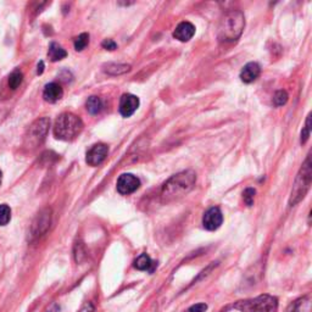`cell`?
Listing matches in <instances>:
<instances>
[{
	"instance_id": "obj_7",
	"label": "cell",
	"mask_w": 312,
	"mask_h": 312,
	"mask_svg": "<svg viewBox=\"0 0 312 312\" xmlns=\"http://www.w3.org/2000/svg\"><path fill=\"white\" fill-rule=\"evenodd\" d=\"M51 223V210L49 208L43 209L39 211V214L36 216V218L32 222L31 225L30 236L32 239H37V238L42 237L43 234L46 233Z\"/></svg>"
},
{
	"instance_id": "obj_18",
	"label": "cell",
	"mask_w": 312,
	"mask_h": 312,
	"mask_svg": "<svg viewBox=\"0 0 312 312\" xmlns=\"http://www.w3.org/2000/svg\"><path fill=\"white\" fill-rule=\"evenodd\" d=\"M48 56L51 61H60L67 56V52L65 49L61 48L58 43H51L50 46H49V51H48Z\"/></svg>"
},
{
	"instance_id": "obj_26",
	"label": "cell",
	"mask_w": 312,
	"mask_h": 312,
	"mask_svg": "<svg viewBox=\"0 0 312 312\" xmlns=\"http://www.w3.org/2000/svg\"><path fill=\"white\" fill-rule=\"evenodd\" d=\"M86 258V250L84 248H83V244L82 243H77L75 245V259L76 261L78 262H82L83 260H84Z\"/></svg>"
},
{
	"instance_id": "obj_8",
	"label": "cell",
	"mask_w": 312,
	"mask_h": 312,
	"mask_svg": "<svg viewBox=\"0 0 312 312\" xmlns=\"http://www.w3.org/2000/svg\"><path fill=\"white\" fill-rule=\"evenodd\" d=\"M140 187V181L134 175L123 174L117 179V191L122 195H129Z\"/></svg>"
},
{
	"instance_id": "obj_12",
	"label": "cell",
	"mask_w": 312,
	"mask_h": 312,
	"mask_svg": "<svg viewBox=\"0 0 312 312\" xmlns=\"http://www.w3.org/2000/svg\"><path fill=\"white\" fill-rule=\"evenodd\" d=\"M194 35H195V27H194L193 23L188 22V21L179 23L174 32V37L176 39H178L179 42L190 41Z\"/></svg>"
},
{
	"instance_id": "obj_23",
	"label": "cell",
	"mask_w": 312,
	"mask_h": 312,
	"mask_svg": "<svg viewBox=\"0 0 312 312\" xmlns=\"http://www.w3.org/2000/svg\"><path fill=\"white\" fill-rule=\"evenodd\" d=\"M287 101H288V94H287L286 91H278L273 95V104L276 106H282Z\"/></svg>"
},
{
	"instance_id": "obj_22",
	"label": "cell",
	"mask_w": 312,
	"mask_h": 312,
	"mask_svg": "<svg viewBox=\"0 0 312 312\" xmlns=\"http://www.w3.org/2000/svg\"><path fill=\"white\" fill-rule=\"evenodd\" d=\"M89 44V35L88 33H82L75 39V49L77 51H82L86 49V46Z\"/></svg>"
},
{
	"instance_id": "obj_24",
	"label": "cell",
	"mask_w": 312,
	"mask_h": 312,
	"mask_svg": "<svg viewBox=\"0 0 312 312\" xmlns=\"http://www.w3.org/2000/svg\"><path fill=\"white\" fill-rule=\"evenodd\" d=\"M310 133H311V114L307 116L306 119V123H305V127L302 128L301 131V144H305L307 141L308 137H310Z\"/></svg>"
},
{
	"instance_id": "obj_1",
	"label": "cell",
	"mask_w": 312,
	"mask_h": 312,
	"mask_svg": "<svg viewBox=\"0 0 312 312\" xmlns=\"http://www.w3.org/2000/svg\"><path fill=\"white\" fill-rule=\"evenodd\" d=\"M196 182L195 172L191 169L179 172L165 182L161 189V203L168 204L187 195Z\"/></svg>"
},
{
	"instance_id": "obj_13",
	"label": "cell",
	"mask_w": 312,
	"mask_h": 312,
	"mask_svg": "<svg viewBox=\"0 0 312 312\" xmlns=\"http://www.w3.org/2000/svg\"><path fill=\"white\" fill-rule=\"evenodd\" d=\"M260 65L258 63H249L240 71V79L244 83H251L258 79V77L260 76Z\"/></svg>"
},
{
	"instance_id": "obj_4",
	"label": "cell",
	"mask_w": 312,
	"mask_h": 312,
	"mask_svg": "<svg viewBox=\"0 0 312 312\" xmlns=\"http://www.w3.org/2000/svg\"><path fill=\"white\" fill-rule=\"evenodd\" d=\"M312 181V172H311V160L310 155L306 157L305 162L302 163L300 171H299L298 176H296L294 184H293L292 194L289 197V206H295L304 199L306 193L311 187Z\"/></svg>"
},
{
	"instance_id": "obj_29",
	"label": "cell",
	"mask_w": 312,
	"mask_h": 312,
	"mask_svg": "<svg viewBox=\"0 0 312 312\" xmlns=\"http://www.w3.org/2000/svg\"><path fill=\"white\" fill-rule=\"evenodd\" d=\"M78 312H94V305L92 302H84Z\"/></svg>"
},
{
	"instance_id": "obj_17",
	"label": "cell",
	"mask_w": 312,
	"mask_h": 312,
	"mask_svg": "<svg viewBox=\"0 0 312 312\" xmlns=\"http://www.w3.org/2000/svg\"><path fill=\"white\" fill-rule=\"evenodd\" d=\"M131 70V66L126 64H106L104 65V71L109 75L117 76V75H123V73L128 72Z\"/></svg>"
},
{
	"instance_id": "obj_30",
	"label": "cell",
	"mask_w": 312,
	"mask_h": 312,
	"mask_svg": "<svg viewBox=\"0 0 312 312\" xmlns=\"http://www.w3.org/2000/svg\"><path fill=\"white\" fill-rule=\"evenodd\" d=\"M43 70H44V63L41 61V63H39V65H38V70H37V73H38V75H42Z\"/></svg>"
},
{
	"instance_id": "obj_21",
	"label": "cell",
	"mask_w": 312,
	"mask_h": 312,
	"mask_svg": "<svg viewBox=\"0 0 312 312\" xmlns=\"http://www.w3.org/2000/svg\"><path fill=\"white\" fill-rule=\"evenodd\" d=\"M11 220V210L8 205H0V225H6Z\"/></svg>"
},
{
	"instance_id": "obj_27",
	"label": "cell",
	"mask_w": 312,
	"mask_h": 312,
	"mask_svg": "<svg viewBox=\"0 0 312 312\" xmlns=\"http://www.w3.org/2000/svg\"><path fill=\"white\" fill-rule=\"evenodd\" d=\"M208 310V305L204 304V302H200V304H195L193 305L189 308V312H205Z\"/></svg>"
},
{
	"instance_id": "obj_25",
	"label": "cell",
	"mask_w": 312,
	"mask_h": 312,
	"mask_svg": "<svg viewBox=\"0 0 312 312\" xmlns=\"http://www.w3.org/2000/svg\"><path fill=\"white\" fill-rule=\"evenodd\" d=\"M255 194H256V191H255V189H252V188H248V189L244 190V193H243L244 203H245L248 206L254 205Z\"/></svg>"
},
{
	"instance_id": "obj_3",
	"label": "cell",
	"mask_w": 312,
	"mask_h": 312,
	"mask_svg": "<svg viewBox=\"0 0 312 312\" xmlns=\"http://www.w3.org/2000/svg\"><path fill=\"white\" fill-rule=\"evenodd\" d=\"M83 131V122L78 116L65 112L58 117L54 125V135L60 140H73Z\"/></svg>"
},
{
	"instance_id": "obj_20",
	"label": "cell",
	"mask_w": 312,
	"mask_h": 312,
	"mask_svg": "<svg viewBox=\"0 0 312 312\" xmlns=\"http://www.w3.org/2000/svg\"><path fill=\"white\" fill-rule=\"evenodd\" d=\"M22 79H23L22 73H21L18 70L14 71V72L9 76V87L15 91V89L20 87V84L22 83Z\"/></svg>"
},
{
	"instance_id": "obj_31",
	"label": "cell",
	"mask_w": 312,
	"mask_h": 312,
	"mask_svg": "<svg viewBox=\"0 0 312 312\" xmlns=\"http://www.w3.org/2000/svg\"><path fill=\"white\" fill-rule=\"evenodd\" d=\"M2 171H0V184H2Z\"/></svg>"
},
{
	"instance_id": "obj_9",
	"label": "cell",
	"mask_w": 312,
	"mask_h": 312,
	"mask_svg": "<svg viewBox=\"0 0 312 312\" xmlns=\"http://www.w3.org/2000/svg\"><path fill=\"white\" fill-rule=\"evenodd\" d=\"M222 223H223V215H222V211L217 206L209 209L203 217V225L208 231L212 232L218 230Z\"/></svg>"
},
{
	"instance_id": "obj_14",
	"label": "cell",
	"mask_w": 312,
	"mask_h": 312,
	"mask_svg": "<svg viewBox=\"0 0 312 312\" xmlns=\"http://www.w3.org/2000/svg\"><path fill=\"white\" fill-rule=\"evenodd\" d=\"M63 88L58 83H49V84L45 86L44 92H43V98L48 103H56L58 100L63 98Z\"/></svg>"
},
{
	"instance_id": "obj_2",
	"label": "cell",
	"mask_w": 312,
	"mask_h": 312,
	"mask_svg": "<svg viewBox=\"0 0 312 312\" xmlns=\"http://www.w3.org/2000/svg\"><path fill=\"white\" fill-rule=\"evenodd\" d=\"M245 29V17L240 10H230L222 16L218 27V39L224 43L236 42Z\"/></svg>"
},
{
	"instance_id": "obj_5",
	"label": "cell",
	"mask_w": 312,
	"mask_h": 312,
	"mask_svg": "<svg viewBox=\"0 0 312 312\" xmlns=\"http://www.w3.org/2000/svg\"><path fill=\"white\" fill-rule=\"evenodd\" d=\"M278 300L274 296L264 294L254 299L237 301L233 308L240 312H274L277 310Z\"/></svg>"
},
{
	"instance_id": "obj_16",
	"label": "cell",
	"mask_w": 312,
	"mask_h": 312,
	"mask_svg": "<svg viewBox=\"0 0 312 312\" xmlns=\"http://www.w3.org/2000/svg\"><path fill=\"white\" fill-rule=\"evenodd\" d=\"M134 267L139 271L153 272L154 267H155V264H154L153 260H151L147 254H141L140 256H138V258L135 259Z\"/></svg>"
},
{
	"instance_id": "obj_19",
	"label": "cell",
	"mask_w": 312,
	"mask_h": 312,
	"mask_svg": "<svg viewBox=\"0 0 312 312\" xmlns=\"http://www.w3.org/2000/svg\"><path fill=\"white\" fill-rule=\"evenodd\" d=\"M86 107H87V111L91 115H97V114L100 112L101 107H103V103H101L100 98L91 97L88 98L87 103H86Z\"/></svg>"
},
{
	"instance_id": "obj_10",
	"label": "cell",
	"mask_w": 312,
	"mask_h": 312,
	"mask_svg": "<svg viewBox=\"0 0 312 312\" xmlns=\"http://www.w3.org/2000/svg\"><path fill=\"white\" fill-rule=\"evenodd\" d=\"M107 153H109V148L106 144L99 143L93 145L91 149L88 150L87 156H86V162L89 166H98L106 159Z\"/></svg>"
},
{
	"instance_id": "obj_28",
	"label": "cell",
	"mask_w": 312,
	"mask_h": 312,
	"mask_svg": "<svg viewBox=\"0 0 312 312\" xmlns=\"http://www.w3.org/2000/svg\"><path fill=\"white\" fill-rule=\"evenodd\" d=\"M101 45H103V48L106 49V50H115L117 48V44L112 41V39H105Z\"/></svg>"
},
{
	"instance_id": "obj_15",
	"label": "cell",
	"mask_w": 312,
	"mask_h": 312,
	"mask_svg": "<svg viewBox=\"0 0 312 312\" xmlns=\"http://www.w3.org/2000/svg\"><path fill=\"white\" fill-rule=\"evenodd\" d=\"M286 312H312V299L310 295H304L293 301Z\"/></svg>"
},
{
	"instance_id": "obj_6",
	"label": "cell",
	"mask_w": 312,
	"mask_h": 312,
	"mask_svg": "<svg viewBox=\"0 0 312 312\" xmlns=\"http://www.w3.org/2000/svg\"><path fill=\"white\" fill-rule=\"evenodd\" d=\"M49 126H50V121L46 117H43V119H39L33 122L30 126V128L27 129L26 134H24V147L29 148V149H35V148L39 147L45 140Z\"/></svg>"
},
{
	"instance_id": "obj_11",
	"label": "cell",
	"mask_w": 312,
	"mask_h": 312,
	"mask_svg": "<svg viewBox=\"0 0 312 312\" xmlns=\"http://www.w3.org/2000/svg\"><path fill=\"white\" fill-rule=\"evenodd\" d=\"M139 107V99L133 94H123L120 100V114L123 117H131Z\"/></svg>"
}]
</instances>
